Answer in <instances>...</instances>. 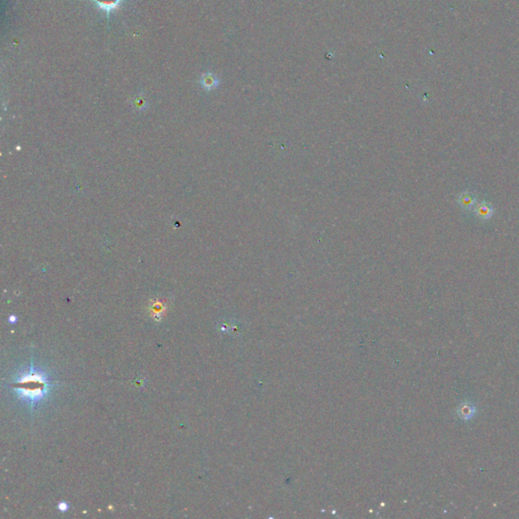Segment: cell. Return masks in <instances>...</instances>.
Instances as JSON below:
<instances>
[{
    "label": "cell",
    "instance_id": "obj_8",
    "mask_svg": "<svg viewBox=\"0 0 519 519\" xmlns=\"http://www.w3.org/2000/svg\"><path fill=\"white\" fill-rule=\"evenodd\" d=\"M16 321H17V319H16V317H14V316H11V317L9 318V323H11V324L15 323Z\"/></svg>",
    "mask_w": 519,
    "mask_h": 519
},
{
    "label": "cell",
    "instance_id": "obj_7",
    "mask_svg": "<svg viewBox=\"0 0 519 519\" xmlns=\"http://www.w3.org/2000/svg\"><path fill=\"white\" fill-rule=\"evenodd\" d=\"M68 508H69V506H68V504L65 503V502H61V503L58 504V509H59L61 512H65V511H67Z\"/></svg>",
    "mask_w": 519,
    "mask_h": 519
},
{
    "label": "cell",
    "instance_id": "obj_5",
    "mask_svg": "<svg viewBox=\"0 0 519 519\" xmlns=\"http://www.w3.org/2000/svg\"><path fill=\"white\" fill-rule=\"evenodd\" d=\"M200 83H201L202 87L205 88L206 90H211L217 86L218 79L216 78L215 75H213L211 73H206L202 76Z\"/></svg>",
    "mask_w": 519,
    "mask_h": 519
},
{
    "label": "cell",
    "instance_id": "obj_4",
    "mask_svg": "<svg viewBox=\"0 0 519 519\" xmlns=\"http://www.w3.org/2000/svg\"><path fill=\"white\" fill-rule=\"evenodd\" d=\"M102 11H105L108 15L115 9H117L123 0H91Z\"/></svg>",
    "mask_w": 519,
    "mask_h": 519
},
{
    "label": "cell",
    "instance_id": "obj_6",
    "mask_svg": "<svg viewBox=\"0 0 519 519\" xmlns=\"http://www.w3.org/2000/svg\"><path fill=\"white\" fill-rule=\"evenodd\" d=\"M459 413H460V416L463 419H469V418H471L473 416L474 409L471 406H462Z\"/></svg>",
    "mask_w": 519,
    "mask_h": 519
},
{
    "label": "cell",
    "instance_id": "obj_1",
    "mask_svg": "<svg viewBox=\"0 0 519 519\" xmlns=\"http://www.w3.org/2000/svg\"><path fill=\"white\" fill-rule=\"evenodd\" d=\"M52 384L48 375L30 364L25 370L17 373L13 379L11 389L30 410H33L48 397Z\"/></svg>",
    "mask_w": 519,
    "mask_h": 519
},
{
    "label": "cell",
    "instance_id": "obj_3",
    "mask_svg": "<svg viewBox=\"0 0 519 519\" xmlns=\"http://www.w3.org/2000/svg\"><path fill=\"white\" fill-rule=\"evenodd\" d=\"M475 215L480 220H488L490 219L494 214V209L491 203L487 201H482L478 204H476L474 208Z\"/></svg>",
    "mask_w": 519,
    "mask_h": 519
},
{
    "label": "cell",
    "instance_id": "obj_2",
    "mask_svg": "<svg viewBox=\"0 0 519 519\" xmlns=\"http://www.w3.org/2000/svg\"><path fill=\"white\" fill-rule=\"evenodd\" d=\"M457 201H458L459 206L464 211L469 212L475 208L476 203H477V196L472 191L467 190V191L462 192L459 195Z\"/></svg>",
    "mask_w": 519,
    "mask_h": 519
}]
</instances>
